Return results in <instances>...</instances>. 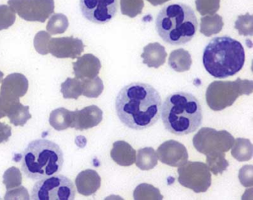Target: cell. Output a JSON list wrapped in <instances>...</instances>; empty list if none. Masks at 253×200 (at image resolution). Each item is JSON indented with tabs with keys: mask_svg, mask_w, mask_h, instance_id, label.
Listing matches in <instances>:
<instances>
[{
	"mask_svg": "<svg viewBox=\"0 0 253 200\" xmlns=\"http://www.w3.org/2000/svg\"><path fill=\"white\" fill-rule=\"evenodd\" d=\"M198 22L194 10L183 3L165 5L158 13L155 28L161 39L172 46L190 42L198 31Z\"/></svg>",
	"mask_w": 253,
	"mask_h": 200,
	"instance_id": "4",
	"label": "cell"
},
{
	"mask_svg": "<svg viewBox=\"0 0 253 200\" xmlns=\"http://www.w3.org/2000/svg\"><path fill=\"white\" fill-rule=\"evenodd\" d=\"M10 8L26 21L45 23L54 13V0H8Z\"/></svg>",
	"mask_w": 253,
	"mask_h": 200,
	"instance_id": "10",
	"label": "cell"
},
{
	"mask_svg": "<svg viewBox=\"0 0 253 200\" xmlns=\"http://www.w3.org/2000/svg\"><path fill=\"white\" fill-rule=\"evenodd\" d=\"M233 136L226 130L217 131L210 127H203L194 136L195 149L204 155L214 152H226L233 145Z\"/></svg>",
	"mask_w": 253,
	"mask_h": 200,
	"instance_id": "8",
	"label": "cell"
},
{
	"mask_svg": "<svg viewBox=\"0 0 253 200\" xmlns=\"http://www.w3.org/2000/svg\"><path fill=\"white\" fill-rule=\"evenodd\" d=\"M244 63L245 51L242 44L231 37L212 38L204 49V68L214 78L233 76L243 69Z\"/></svg>",
	"mask_w": 253,
	"mask_h": 200,
	"instance_id": "3",
	"label": "cell"
},
{
	"mask_svg": "<svg viewBox=\"0 0 253 200\" xmlns=\"http://www.w3.org/2000/svg\"><path fill=\"white\" fill-rule=\"evenodd\" d=\"M11 135V127L8 124L0 122V144L8 142Z\"/></svg>",
	"mask_w": 253,
	"mask_h": 200,
	"instance_id": "37",
	"label": "cell"
},
{
	"mask_svg": "<svg viewBox=\"0 0 253 200\" xmlns=\"http://www.w3.org/2000/svg\"><path fill=\"white\" fill-rule=\"evenodd\" d=\"M83 16L96 24H106L116 15L118 0H80Z\"/></svg>",
	"mask_w": 253,
	"mask_h": 200,
	"instance_id": "11",
	"label": "cell"
},
{
	"mask_svg": "<svg viewBox=\"0 0 253 200\" xmlns=\"http://www.w3.org/2000/svg\"><path fill=\"white\" fill-rule=\"evenodd\" d=\"M48 50L57 58L75 59L84 52V45L81 39L72 37L51 38Z\"/></svg>",
	"mask_w": 253,
	"mask_h": 200,
	"instance_id": "12",
	"label": "cell"
},
{
	"mask_svg": "<svg viewBox=\"0 0 253 200\" xmlns=\"http://www.w3.org/2000/svg\"><path fill=\"white\" fill-rule=\"evenodd\" d=\"M207 166L213 174H221L227 169L229 163L225 158L224 152H214L207 155Z\"/></svg>",
	"mask_w": 253,
	"mask_h": 200,
	"instance_id": "28",
	"label": "cell"
},
{
	"mask_svg": "<svg viewBox=\"0 0 253 200\" xmlns=\"http://www.w3.org/2000/svg\"><path fill=\"white\" fill-rule=\"evenodd\" d=\"M15 20V12L8 5H0V31L12 26Z\"/></svg>",
	"mask_w": 253,
	"mask_h": 200,
	"instance_id": "32",
	"label": "cell"
},
{
	"mask_svg": "<svg viewBox=\"0 0 253 200\" xmlns=\"http://www.w3.org/2000/svg\"><path fill=\"white\" fill-rule=\"evenodd\" d=\"M177 172L179 183L195 193L206 192L211 186V173L205 163L186 161L180 166Z\"/></svg>",
	"mask_w": 253,
	"mask_h": 200,
	"instance_id": "9",
	"label": "cell"
},
{
	"mask_svg": "<svg viewBox=\"0 0 253 200\" xmlns=\"http://www.w3.org/2000/svg\"><path fill=\"white\" fill-rule=\"evenodd\" d=\"M157 152L161 162L171 167H180L189 158L186 147L174 140H169L163 143L158 148Z\"/></svg>",
	"mask_w": 253,
	"mask_h": 200,
	"instance_id": "13",
	"label": "cell"
},
{
	"mask_svg": "<svg viewBox=\"0 0 253 200\" xmlns=\"http://www.w3.org/2000/svg\"><path fill=\"white\" fill-rule=\"evenodd\" d=\"M134 200H162L163 196L155 187L147 184L139 185L134 192Z\"/></svg>",
	"mask_w": 253,
	"mask_h": 200,
	"instance_id": "29",
	"label": "cell"
},
{
	"mask_svg": "<svg viewBox=\"0 0 253 200\" xmlns=\"http://www.w3.org/2000/svg\"><path fill=\"white\" fill-rule=\"evenodd\" d=\"M161 109V118L166 130L177 136L190 134L202 124V107L199 100L191 93H172L166 99Z\"/></svg>",
	"mask_w": 253,
	"mask_h": 200,
	"instance_id": "2",
	"label": "cell"
},
{
	"mask_svg": "<svg viewBox=\"0 0 253 200\" xmlns=\"http://www.w3.org/2000/svg\"><path fill=\"white\" fill-rule=\"evenodd\" d=\"M29 109V106H24L18 100L13 105L7 117L9 118L10 122L14 126L23 127L32 118Z\"/></svg>",
	"mask_w": 253,
	"mask_h": 200,
	"instance_id": "24",
	"label": "cell"
},
{
	"mask_svg": "<svg viewBox=\"0 0 253 200\" xmlns=\"http://www.w3.org/2000/svg\"><path fill=\"white\" fill-rule=\"evenodd\" d=\"M65 99H78L83 95V84L78 78H68L61 84L60 90Z\"/></svg>",
	"mask_w": 253,
	"mask_h": 200,
	"instance_id": "25",
	"label": "cell"
},
{
	"mask_svg": "<svg viewBox=\"0 0 253 200\" xmlns=\"http://www.w3.org/2000/svg\"><path fill=\"white\" fill-rule=\"evenodd\" d=\"M232 155L238 161H246L253 157V145L249 139L238 138L234 141Z\"/></svg>",
	"mask_w": 253,
	"mask_h": 200,
	"instance_id": "22",
	"label": "cell"
},
{
	"mask_svg": "<svg viewBox=\"0 0 253 200\" xmlns=\"http://www.w3.org/2000/svg\"><path fill=\"white\" fill-rule=\"evenodd\" d=\"M4 74L3 72H1L0 71V83H1V81H2V78H3Z\"/></svg>",
	"mask_w": 253,
	"mask_h": 200,
	"instance_id": "39",
	"label": "cell"
},
{
	"mask_svg": "<svg viewBox=\"0 0 253 200\" xmlns=\"http://www.w3.org/2000/svg\"><path fill=\"white\" fill-rule=\"evenodd\" d=\"M103 111L95 105L86 106L81 110L72 112L71 127L77 130H85L98 125L103 120Z\"/></svg>",
	"mask_w": 253,
	"mask_h": 200,
	"instance_id": "15",
	"label": "cell"
},
{
	"mask_svg": "<svg viewBox=\"0 0 253 200\" xmlns=\"http://www.w3.org/2000/svg\"><path fill=\"white\" fill-rule=\"evenodd\" d=\"M162 100L152 86L134 82L124 87L115 100L117 115L128 128L142 130L156 124L161 116Z\"/></svg>",
	"mask_w": 253,
	"mask_h": 200,
	"instance_id": "1",
	"label": "cell"
},
{
	"mask_svg": "<svg viewBox=\"0 0 253 200\" xmlns=\"http://www.w3.org/2000/svg\"><path fill=\"white\" fill-rule=\"evenodd\" d=\"M158 157L152 148L140 149L137 152L136 165L142 170L153 169L158 164Z\"/></svg>",
	"mask_w": 253,
	"mask_h": 200,
	"instance_id": "23",
	"label": "cell"
},
{
	"mask_svg": "<svg viewBox=\"0 0 253 200\" xmlns=\"http://www.w3.org/2000/svg\"><path fill=\"white\" fill-rule=\"evenodd\" d=\"M22 155V170L32 180L54 176L63 169V151L59 145L51 141H33L28 145Z\"/></svg>",
	"mask_w": 253,
	"mask_h": 200,
	"instance_id": "5",
	"label": "cell"
},
{
	"mask_svg": "<svg viewBox=\"0 0 253 200\" xmlns=\"http://www.w3.org/2000/svg\"><path fill=\"white\" fill-rule=\"evenodd\" d=\"M167 53L165 48L158 43L148 44L143 48L141 57L143 63L149 68H159L166 61Z\"/></svg>",
	"mask_w": 253,
	"mask_h": 200,
	"instance_id": "19",
	"label": "cell"
},
{
	"mask_svg": "<svg viewBox=\"0 0 253 200\" xmlns=\"http://www.w3.org/2000/svg\"><path fill=\"white\" fill-rule=\"evenodd\" d=\"M73 182L63 175H54L37 182L32 189V200H73L75 198Z\"/></svg>",
	"mask_w": 253,
	"mask_h": 200,
	"instance_id": "7",
	"label": "cell"
},
{
	"mask_svg": "<svg viewBox=\"0 0 253 200\" xmlns=\"http://www.w3.org/2000/svg\"><path fill=\"white\" fill-rule=\"evenodd\" d=\"M110 154L115 163L124 167L132 165L136 161L135 150L124 141L115 142Z\"/></svg>",
	"mask_w": 253,
	"mask_h": 200,
	"instance_id": "18",
	"label": "cell"
},
{
	"mask_svg": "<svg viewBox=\"0 0 253 200\" xmlns=\"http://www.w3.org/2000/svg\"><path fill=\"white\" fill-rule=\"evenodd\" d=\"M18 100H10L2 97V96H0V118L8 116L13 105L15 103V102L18 101Z\"/></svg>",
	"mask_w": 253,
	"mask_h": 200,
	"instance_id": "36",
	"label": "cell"
},
{
	"mask_svg": "<svg viewBox=\"0 0 253 200\" xmlns=\"http://www.w3.org/2000/svg\"><path fill=\"white\" fill-rule=\"evenodd\" d=\"M253 92V81H214L206 93L207 104L214 111H220L232 106L240 96Z\"/></svg>",
	"mask_w": 253,
	"mask_h": 200,
	"instance_id": "6",
	"label": "cell"
},
{
	"mask_svg": "<svg viewBox=\"0 0 253 200\" xmlns=\"http://www.w3.org/2000/svg\"><path fill=\"white\" fill-rule=\"evenodd\" d=\"M29 81L21 73H13L2 80L0 96L10 100H20L29 90Z\"/></svg>",
	"mask_w": 253,
	"mask_h": 200,
	"instance_id": "14",
	"label": "cell"
},
{
	"mask_svg": "<svg viewBox=\"0 0 253 200\" xmlns=\"http://www.w3.org/2000/svg\"><path fill=\"white\" fill-rule=\"evenodd\" d=\"M253 166L245 165L240 170L239 180L244 187H251L253 185Z\"/></svg>",
	"mask_w": 253,
	"mask_h": 200,
	"instance_id": "33",
	"label": "cell"
},
{
	"mask_svg": "<svg viewBox=\"0 0 253 200\" xmlns=\"http://www.w3.org/2000/svg\"><path fill=\"white\" fill-rule=\"evenodd\" d=\"M29 199H30V196L27 189L21 185L12 191L8 190V192L5 196V200H29Z\"/></svg>",
	"mask_w": 253,
	"mask_h": 200,
	"instance_id": "34",
	"label": "cell"
},
{
	"mask_svg": "<svg viewBox=\"0 0 253 200\" xmlns=\"http://www.w3.org/2000/svg\"><path fill=\"white\" fill-rule=\"evenodd\" d=\"M22 173L17 167H11L5 170L3 175V183L7 190L14 189L22 185Z\"/></svg>",
	"mask_w": 253,
	"mask_h": 200,
	"instance_id": "30",
	"label": "cell"
},
{
	"mask_svg": "<svg viewBox=\"0 0 253 200\" xmlns=\"http://www.w3.org/2000/svg\"><path fill=\"white\" fill-rule=\"evenodd\" d=\"M192 57L189 51L179 49L170 54L169 65L177 72H183L189 70L192 66Z\"/></svg>",
	"mask_w": 253,
	"mask_h": 200,
	"instance_id": "20",
	"label": "cell"
},
{
	"mask_svg": "<svg viewBox=\"0 0 253 200\" xmlns=\"http://www.w3.org/2000/svg\"><path fill=\"white\" fill-rule=\"evenodd\" d=\"M72 122V112L66 108H58L50 114V124L57 131H62L71 127Z\"/></svg>",
	"mask_w": 253,
	"mask_h": 200,
	"instance_id": "21",
	"label": "cell"
},
{
	"mask_svg": "<svg viewBox=\"0 0 253 200\" xmlns=\"http://www.w3.org/2000/svg\"><path fill=\"white\" fill-rule=\"evenodd\" d=\"M75 185L80 194L88 197L98 191L101 185V178L96 170L87 169L78 175Z\"/></svg>",
	"mask_w": 253,
	"mask_h": 200,
	"instance_id": "17",
	"label": "cell"
},
{
	"mask_svg": "<svg viewBox=\"0 0 253 200\" xmlns=\"http://www.w3.org/2000/svg\"><path fill=\"white\" fill-rule=\"evenodd\" d=\"M147 1L154 6H157V5H162L164 2H168L169 0H147Z\"/></svg>",
	"mask_w": 253,
	"mask_h": 200,
	"instance_id": "38",
	"label": "cell"
},
{
	"mask_svg": "<svg viewBox=\"0 0 253 200\" xmlns=\"http://www.w3.org/2000/svg\"><path fill=\"white\" fill-rule=\"evenodd\" d=\"M74 73L79 80L95 78L101 69L100 60L91 54H84L73 63Z\"/></svg>",
	"mask_w": 253,
	"mask_h": 200,
	"instance_id": "16",
	"label": "cell"
},
{
	"mask_svg": "<svg viewBox=\"0 0 253 200\" xmlns=\"http://www.w3.org/2000/svg\"><path fill=\"white\" fill-rule=\"evenodd\" d=\"M133 8V13L134 16H137V14H140V11L137 10L138 8L140 11L143 7V0H121V11L124 12L126 8Z\"/></svg>",
	"mask_w": 253,
	"mask_h": 200,
	"instance_id": "35",
	"label": "cell"
},
{
	"mask_svg": "<svg viewBox=\"0 0 253 200\" xmlns=\"http://www.w3.org/2000/svg\"><path fill=\"white\" fill-rule=\"evenodd\" d=\"M51 39V35L45 31H41L35 35L34 40V46L35 50L39 54L42 55H46L49 53L48 45H49L50 40Z\"/></svg>",
	"mask_w": 253,
	"mask_h": 200,
	"instance_id": "31",
	"label": "cell"
},
{
	"mask_svg": "<svg viewBox=\"0 0 253 200\" xmlns=\"http://www.w3.org/2000/svg\"><path fill=\"white\" fill-rule=\"evenodd\" d=\"M69 26V20L65 14H54L48 20L46 29L50 35H60L66 32Z\"/></svg>",
	"mask_w": 253,
	"mask_h": 200,
	"instance_id": "27",
	"label": "cell"
},
{
	"mask_svg": "<svg viewBox=\"0 0 253 200\" xmlns=\"http://www.w3.org/2000/svg\"><path fill=\"white\" fill-rule=\"evenodd\" d=\"M83 84V95L89 99H97L104 90L103 81L99 77L91 79L81 80Z\"/></svg>",
	"mask_w": 253,
	"mask_h": 200,
	"instance_id": "26",
	"label": "cell"
}]
</instances>
